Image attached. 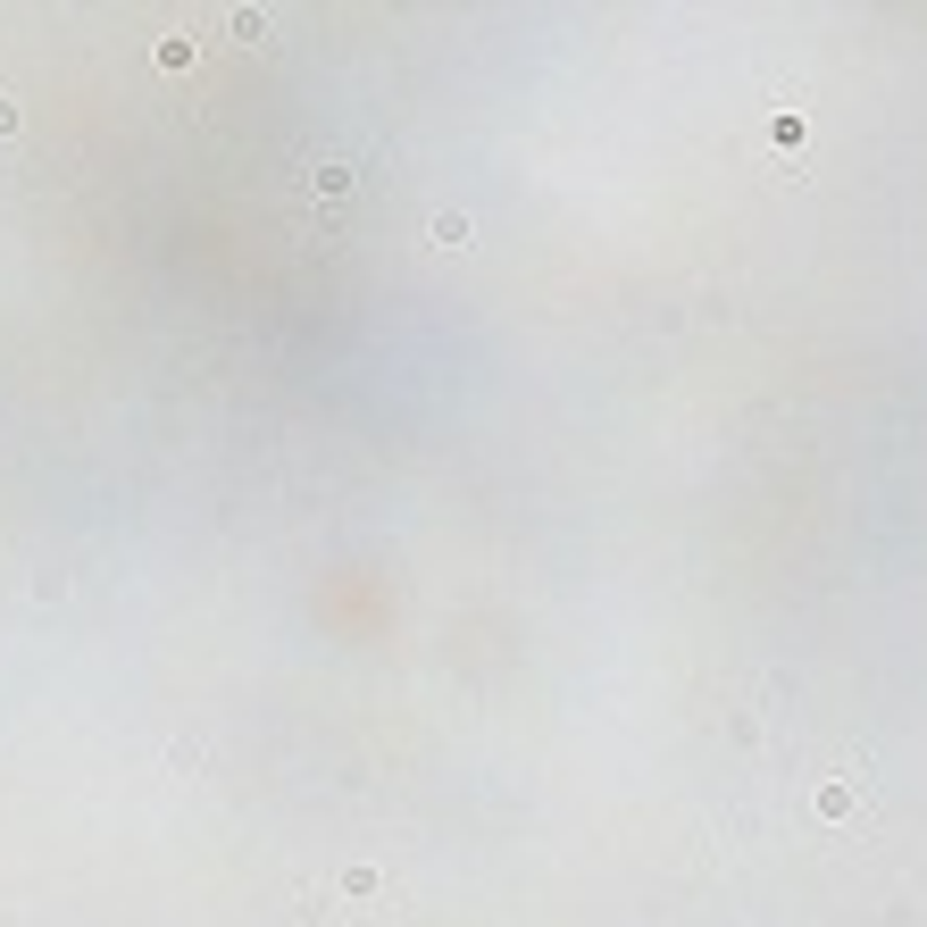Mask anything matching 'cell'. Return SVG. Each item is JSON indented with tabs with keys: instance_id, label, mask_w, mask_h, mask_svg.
Listing matches in <instances>:
<instances>
[{
	"instance_id": "obj_1",
	"label": "cell",
	"mask_w": 927,
	"mask_h": 927,
	"mask_svg": "<svg viewBox=\"0 0 927 927\" xmlns=\"http://www.w3.org/2000/svg\"><path fill=\"white\" fill-rule=\"evenodd\" d=\"M852 802H861V777H852V786H844V777H836V786H827V794H819V819H844V811H852Z\"/></svg>"
}]
</instances>
